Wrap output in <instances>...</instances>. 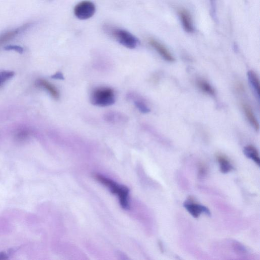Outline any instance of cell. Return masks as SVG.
<instances>
[{"instance_id": "cell-4", "label": "cell", "mask_w": 260, "mask_h": 260, "mask_svg": "<svg viewBox=\"0 0 260 260\" xmlns=\"http://www.w3.org/2000/svg\"><path fill=\"white\" fill-rule=\"evenodd\" d=\"M96 7L89 1H83L77 4L74 9L76 17L80 20H88L95 14Z\"/></svg>"}, {"instance_id": "cell-2", "label": "cell", "mask_w": 260, "mask_h": 260, "mask_svg": "<svg viewBox=\"0 0 260 260\" xmlns=\"http://www.w3.org/2000/svg\"><path fill=\"white\" fill-rule=\"evenodd\" d=\"M105 31L112 36L120 45L129 49H135L139 45L138 39L131 33L120 28L105 26Z\"/></svg>"}, {"instance_id": "cell-18", "label": "cell", "mask_w": 260, "mask_h": 260, "mask_svg": "<svg viewBox=\"0 0 260 260\" xmlns=\"http://www.w3.org/2000/svg\"><path fill=\"white\" fill-rule=\"evenodd\" d=\"M5 49L6 51H14L19 54H22L24 52V49L18 46H8Z\"/></svg>"}, {"instance_id": "cell-20", "label": "cell", "mask_w": 260, "mask_h": 260, "mask_svg": "<svg viewBox=\"0 0 260 260\" xmlns=\"http://www.w3.org/2000/svg\"><path fill=\"white\" fill-rule=\"evenodd\" d=\"M236 89L239 92H243L244 90V86L240 82H239L236 84Z\"/></svg>"}, {"instance_id": "cell-13", "label": "cell", "mask_w": 260, "mask_h": 260, "mask_svg": "<svg viewBox=\"0 0 260 260\" xmlns=\"http://www.w3.org/2000/svg\"><path fill=\"white\" fill-rule=\"evenodd\" d=\"M244 155L252 160L258 166L259 165V157L257 150L252 146H248L243 150Z\"/></svg>"}, {"instance_id": "cell-3", "label": "cell", "mask_w": 260, "mask_h": 260, "mask_svg": "<svg viewBox=\"0 0 260 260\" xmlns=\"http://www.w3.org/2000/svg\"><path fill=\"white\" fill-rule=\"evenodd\" d=\"M91 101L92 104L100 107L111 105L115 102L114 92L109 88L97 89L92 93Z\"/></svg>"}, {"instance_id": "cell-11", "label": "cell", "mask_w": 260, "mask_h": 260, "mask_svg": "<svg viewBox=\"0 0 260 260\" xmlns=\"http://www.w3.org/2000/svg\"><path fill=\"white\" fill-rule=\"evenodd\" d=\"M216 159L220 165V170L222 173H227L233 169L230 162L224 155L219 154L216 156Z\"/></svg>"}, {"instance_id": "cell-14", "label": "cell", "mask_w": 260, "mask_h": 260, "mask_svg": "<svg viewBox=\"0 0 260 260\" xmlns=\"http://www.w3.org/2000/svg\"><path fill=\"white\" fill-rule=\"evenodd\" d=\"M197 84L199 89L204 93L211 96L215 95V91L212 86L206 81L199 79L197 82Z\"/></svg>"}, {"instance_id": "cell-7", "label": "cell", "mask_w": 260, "mask_h": 260, "mask_svg": "<svg viewBox=\"0 0 260 260\" xmlns=\"http://www.w3.org/2000/svg\"><path fill=\"white\" fill-rule=\"evenodd\" d=\"M36 84L38 87L46 89L51 95L55 99H59L60 94L55 86L48 81L39 79L36 82Z\"/></svg>"}, {"instance_id": "cell-12", "label": "cell", "mask_w": 260, "mask_h": 260, "mask_svg": "<svg viewBox=\"0 0 260 260\" xmlns=\"http://www.w3.org/2000/svg\"><path fill=\"white\" fill-rule=\"evenodd\" d=\"M247 77L250 84L252 88L259 96L260 91V84L259 78L256 74L253 71H249L247 72Z\"/></svg>"}, {"instance_id": "cell-19", "label": "cell", "mask_w": 260, "mask_h": 260, "mask_svg": "<svg viewBox=\"0 0 260 260\" xmlns=\"http://www.w3.org/2000/svg\"><path fill=\"white\" fill-rule=\"evenodd\" d=\"M51 77L56 79L63 80L64 79L63 74L61 72H58L55 74L54 75H52Z\"/></svg>"}, {"instance_id": "cell-8", "label": "cell", "mask_w": 260, "mask_h": 260, "mask_svg": "<svg viewBox=\"0 0 260 260\" xmlns=\"http://www.w3.org/2000/svg\"><path fill=\"white\" fill-rule=\"evenodd\" d=\"M30 26V24H26L19 28L6 32L2 35H0V46H2L5 44V43L11 40L19 34L23 32L29 28Z\"/></svg>"}, {"instance_id": "cell-9", "label": "cell", "mask_w": 260, "mask_h": 260, "mask_svg": "<svg viewBox=\"0 0 260 260\" xmlns=\"http://www.w3.org/2000/svg\"><path fill=\"white\" fill-rule=\"evenodd\" d=\"M180 17L185 30L189 33H192L194 28L191 16L189 13L185 10L182 9L179 11Z\"/></svg>"}, {"instance_id": "cell-5", "label": "cell", "mask_w": 260, "mask_h": 260, "mask_svg": "<svg viewBox=\"0 0 260 260\" xmlns=\"http://www.w3.org/2000/svg\"><path fill=\"white\" fill-rule=\"evenodd\" d=\"M184 206L188 212L195 218L199 217L201 213L204 212L207 215H211L209 209L203 205L194 203L191 200L186 201Z\"/></svg>"}, {"instance_id": "cell-10", "label": "cell", "mask_w": 260, "mask_h": 260, "mask_svg": "<svg viewBox=\"0 0 260 260\" xmlns=\"http://www.w3.org/2000/svg\"><path fill=\"white\" fill-rule=\"evenodd\" d=\"M242 106L244 112L249 122L256 131H258L259 127V123L251 107L246 103H243Z\"/></svg>"}, {"instance_id": "cell-17", "label": "cell", "mask_w": 260, "mask_h": 260, "mask_svg": "<svg viewBox=\"0 0 260 260\" xmlns=\"http://www.w3.org/2000/svg\"><path fill=\"white\" fill-rule=\"evenodd\" d=\"M105 117L106 120L111 122L123 120V119L122 118L123 117V116H121L119 114L117 115L116 113L113 112L107 113Z\"/></svg>"}, {"instance_id": "cell-15", "label": "cell", "mask_w": 260, "mask_h": 260, "mask_svg": "<svg viewBox=\"0 0 260 260\" xmlns=\"http://www.w3.org/2000/svg\"><path fill=\"white\" fill-rule=\"evenodd\" d=\"M15 75L13 71H4L0 72V86H2L6 81L11 79Z\"/></svg>"}, {"instance_id": "cell-16", "label": "cell", "mask_w": 260, "mask_h": 260, "mask_svg": "<svg viewBox=\"0 0 260 260\" xmlns=\"http://www.w3.org/2000/svg\"><path fill=\"white\" fill-rule=\"evenodd\" d=\"M136 107L139 110L144 113H147L150 112L151 110L147 105L143 101L136 100L135 101Z\"/></svg>"}, {"instance_id": "cell-6", "label": "cell", "mask_w": 260, "mask_h": 260, "mask_svg": "<svg viewBox=\"0 0 260 260\" xmlns=\"http://www.w3.org/2000/svg\"><path fill=\"white\" fill-rule=\"evenodd\" d=\"M150 45L166 61L172 62H174L175 59L168 49L161 43L158 41L150 39L149 40Z\"/></svg>"}, {"instance_id": "cell-1", "label": "cell", "mask_w": 260, "mask_h": 260, "mask_svg": "<svg viewBox=\"0 0 260 260\" xmlns=\"http://www.w3.org/2000/svg\"><path fill=\"white\" fill-rule=\"evenodd\" d=\"M94 177L96 180L108 188L112 194L117 195L121 206L123 209L129 208V190L126 187L119 185L112 180L100 175L95 174Z\"/></svg>"}]
</instances>
